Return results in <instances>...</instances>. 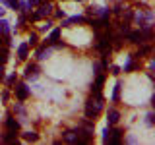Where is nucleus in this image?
<instances>
[{"mask_svg":"<svg viewBox=\"0 0 155 145\" xmlns=\"http://www.w3.org/2000/svg\"><path fill=\"white\" fill-rule=\"evenodd\" d=\"M101 110H103V99H101V93H99V95H93L89 101H87V105H85V116L89 120H93Z\"/></svg>","mask_w":155,"mask_h":145,"instance_id":"1","label":"nucleus"},{"mask_svg":"<svg viewBox=\"0 0 155 145\" xmlns=\"http://www.w3.org/2000/svg\"><path fill=\"white\" fill-rule=\"evenodd\" d=\"M110 39H113V35H110L109 31L107 33H97V48H99L103 54H107V52L110 50Z\"/></svg>","mask_w":155,"mask_h":145,"instance_id":"2","label":"nucleus"},{"mask_svg":"<svg viewBox=\"0 0 155 145\" xmlns=\"http://www.w3.org/2000/svg\"><path fill=\"white\" fill-rule=\"evenodd\" d=\"M51 12H52V4L51 2H47V4L41 2V4H39V12H35V14L39 16V19H41V18H47Z\"/></svg>","mask_w":155,"mask_h":145,"instance_id":"3","label":"nucleus"},{"mask_svg":"<svg viewBox=\"0 0 155 145\" xmlns=\"http://www.w3.org/2000/svg\"><path fill=\"white\" fill-rule=\"evenodd\" d=\"M16 95H18V99L19 101H23V99H27V95H29V89H27V85H23V83H19L16 87Z\"/></svg>","mask_w":155,"mask_h":145,"instance_id":"4","label":"nucleus"},{"mask_svg":"<svg viewBox=\"0 0 155 145\" xmlns=\"http://www.w3.org/2000/svg\"><path fill=\"white\" fill-rule=\"evenodd\" d=\"M120 137H122V132L120 130H110V137L107 143H113V145H118L120 143Z\"/></svg>","mask_w":155,"mask_h":145,"instance_id":"5","label":"nucleus"},{"mask_svg":"<svg viewBox=\"0 0 155 145\" xmlns=\"http://www.w3.org/2000/svg\"><path fill=\"white\" fill-rule=\"evenodd\" d=\"M0 141H4V143H18V139H16V132L8 130V134H6V135H0Z\"/></svg>","mask_w":155,"mask_h":145,"instance_id":"6","label":"nucleus"},{"mask_svg":"<svg viewBox=\"0 0 155 145\" xmlns=\"http://www.w3.org/2000/svg\"><path fill=\"white\" fill-rule=\"evenodd\" d=\"M103 83H105V77H103V76H97V81H95V85L91 87L93 95H99V93H101V87H103Z\"/></svg>","mask_w":155,"mask_h":145,"instance_id":"7","label":"nucleus"},{"mask_svg":"<svg viewBox=\"0 0 155 145\" xmlns=\"http://www.w3.org/2000/svg\"><path fill=\"white\" fill-rule=\"evenodd\" d=\"M62 139H64L66 143H78V132H64Z\"/></svg>","mask_w":155,"mask_h":145,"instance_id":"8","label":"nucleus"},{"mask_svg":"<svg viewBox=\"0 0 155 145\" xmlns=\"http://www.w3.org/2000/svg\"><path fill=\"white\" fill-rule=\"evenodd\" d=\"M118 118H120V114H118V110H114V108H110L109 110V126H113V124H116L118 122Z\"/></svg>","mask_w":155,"mask_h":145,"instance_id":"9","label":"nucleus"},{"mask_svg":"<svg viewBox=\"0 0 155 145\" xmlns=\"http://www.w3.org/2000/svg\"><path fill=\"white\" fill-rule=\"evenodd\" d=\"M6 128L12 130V132H18V130H19V122L16 118H6Z\"/></svg>","mask_w":155,"mask_h":145,"instance_id":"10","label":"nucleus"},{"mask_svg":"<svg viewBox=\"0 0 155 145\" xmlns=\"http://www.w3.org/2000/svg\"><path fill=\"white\" fill-rule=\"evenodd\" d=\"M80 21H85V18L84 16H72L70 19L62 21V25H64V27H70V23H80Z\"/></svg>","mask_w":155,"mask_h":145,"instance_id":"11","label":"nucleus"},{"mask_svg":"<svg viewBox=\"0 0 155 145\" xmlns=\"http://www.w3.org/2000/svg\"><path fill=\"white\" fill-rule=\"evenodd\" d=\"M128 41H130V43H142V31H132V33H128Z\"/></svg>","mask_w":155,"mask_h":145,"instance_id":"12","label":"nucleus"},{"mask_svg":"<svg viewBox=\"0 0 155 145\" xmlns=\"http://www.w3.org/2000/svg\"><path fill=\"white\" fill-rule=\"evenodd\" d=\"M51 52H52V48H39V50H37V58H39V60H45V58L51 56Z\"/></svg>","mask_w":155,"mask_h":145,"instance_id":"13","label":"nucleus"},{"mask_svg":"<svg viewBox=\"0 0 155 145\" xmlns=\"http://www.w3.org/2000/svg\"><path fill=\"white\" fill-rule=\"evenodd\" d=\"M10 33V23L6 19H0V35H8Z\"/></svg>","mask_w":155,"mask_h":145,"instance_id":"14","label":"nucleus"},{"mask_svg":"<svg viewBox=\"0 0 155 145\" xmlns=\"http://www.w3.org/2000/svg\"><path fill=\"white\" fill-rule=\"evenodd\" d=\"M37 76V66H33V64H29L25 68V77H35Z\"/></svg>","mask_w":155,"mask_h":145,"instance_id":"15","label":"nucleus"},{"mask_svg":"<svg viewBox=\"0 0 155 145\" xmlns=\"http://www.w3.org/2000/svg\"><path fill=\"white\" fill-rule=\"evenodd\" d=\"M18 54H19V58H21V60H25L27 58V45H21L18 48Z\"/></svg>","mask_w":155,"mask_h":145,"instance_id":"16","label":"nucleus"},{"mask_svg":"<svg viewBox=\"0 0 155 145\" xmlns=\"http://www.w3.org/2000/svg\"><path fill=\"white\" fill-rule=\"evenodd\" d=\"M23 137H25L27 141H37V139H39V135H37L35 132H25V134H23Z\"/></svg>","mask_w":155,"mask_h":145,"instance_id":"17","label":"nucleus"},{"mask_svg":"<svg viewBox=\"0 0 155 145\" xmlns=\"http://www.w3.org/2000/svg\"><path fill=\"white\" fill-rule=\"evenodd\" d=\"M58 39H60V31H58V29H54V31L51 33V39H48V43H56Z\"/></svg>","mask_w":155,"mask_h":145,"instance_id":"18","label":"nucleus"},{"mask_svg":"<svg viewBox=\"0 0 155 145\" xmlns=\"http://www.w3.org/2000/svg\"><path fill=\"white\" fill-rule=\"evenodd\" d=\"M6 60H8V50L2 47V48H0V64H4Z\"/></svg>","mask_w":155,"mask_h":145,"instance_id":"19","label":"nucleus"},{"mask_svg":"<svg viewBox=\"0 0 155 145\" xmlns=\"http://www.w3.org/2000/svg\"><path fill=\"white\" fill-rule=\"evenodd\" d=\"M120 87H122V85H120V83H116V85H114V93H113V101H118V95H120Z\"/></svg>","mask_w":155,"mask_h":145,"instance_id":"20","label":"nucleus"},{"mask_svg":"<svg viewBox=\"0 0 155 145\" xmlns=\"http://www.w3.org/2000/svg\"><path fill=\"white\" fill-rule=\"evenodd\" d=\"M109 137H110V128H105L103 130V141L107 143V141H109Z\"/></svg>","mask_w":155,"mask_h":145,"instance_id":"21","label":"nucleus"},{"mask_svg":"<svg viewBox=\"0 0 155 145\" xmlns=\"http://www.w3.org/2000/svg\"><path fill=\"white\" fill-rule=\"evenodd\" d=\"M27 45H37V35H35V33H31V35H29V41H27Z\"/></svg>","mask_w":155,"mask_h":145,"instance_id":"22","label":"nucleus"},{"mask_svg":"<svg viewBox=\"0 0 155 145\" xmlns=\"http://www.w3.org/2000/svg\"><path fill=\"white\" fill-rule=\"evenodd\" d=\"M130 70H134V64H132V56H130L128 64H126V68H124V72H130Z\"/></svg>","mask_w":155,"mask_h":145,"instance_id":"23","label":"nucleus"},{"mask_svg":"<svg viewBox=\"0 0 155 145\" xmlns=\"http://www.w3.org/2000/svg\"><path fill=\"white\" fill-rule=\"evenodd\" d=\"M97 14H99V16H103V18H107V8H97Z\"/></svg>","mask_w":155,"mask_h":145,"instance_id":"24","label":"nucleus"},{"mask_svg":"<svg viewBox=\"0 0 155 145\" xmlns=\"http://www.w3.org/2000/svg\"><path fill=\"white\" fill-rule=\"evenodd\" d=\"M6 83H8V85H14V83H16V74H14V76H10L8 79H6Z\"/></svg>","mask_w":155,"mask_h":145,"instance_id":"25","label":"nucleus"},{"mask_svg":"<svg viewBox=\"0 0 155 145\" xmlns=\"http://www.w3.org/2000/svg\"><path fill=\"white\" fill-rule=\"evenodd\" d=\"M8 2H10V6H12V8H19V0H8Z\"/></svg>","mask_w":155,"mask_h":145,"instance_id":"26","label":"nucleus"},{"mask_svg":"<svg viewBox=\"0 0 155 145\" xmlns=\"http://www.w3.org/2000/svg\"><path fill=\"white\" fill-rule=\"evenodd\" d=\"M14 110H16V112H19V114H23V112H25L21 105H16V106H14Z\"/></svg>","mask_w":155,"mask_h":145,"instance_id":"27","label":"nucleus"},{"mask_svg":"<svg viewBox=\"0 0 155 145\" xmlns=\"http://www.w3.org/2000/svg\"><path fill=\"white\" fill-rule=\"evenodd\" d=\"M147 52H149V47H142V48H140V54H147Z\"/></svg>","mask_w":155,"mask_h":145,"instance_id":"28","label":"nucleus"},{"mask_svg":"<svg viewBox=\"0 0 155 145\" xmlns=\"http://www.w3.org/2000/svg\"><path fill=\"white\" fill-rule=\"evenodd\" d=\"M35 4H41V0H29L27 6H35Z\"/></svg>","mask_w":155,"mask_h":145,"instance_id":"29","label":"nucleus"},{"mask_svg":"<svg viewBox=\"0 0 155 145\" xmlns=\"http://www.w3.org/2000/svg\"><path fill=\"white\" fill-rule=\"evenodd\" d=\"M110 72H113V74L116 76V74H118V72H120V70H118V66H113V68H110Z\"/></svg>","mask_w":155,"mask_h":145,"instance_id":"30","label":"nucleus"},{"mask_svg":"<svg viewBox=\"0 0 155 145\" xmlns=\"http://www.w3.org/2000/svg\"><path fill=\"white\" fill-rule=\"evenodd\" d=\"M147 124H153V112L147 114Z\"/></svg>","mask_w":155,"mask_h":145,"instance_id":"31","label":"nucleus"},{"mask_svg":"<svg viewBox=\"0 0 155 145\" xmlns=\"http://www.w3.org/2000/svg\"><path fill=\"white\" fill-rule=\"evenodd\" d=\"M8 97H10L8 91H4V93H2V101H8Z\"/></svg>","mask_w":155,"mask_h":145,"instance_id":"32","label":"nucleus"},{"mask_svg":"<svg viewBox=\"0 0 155 145\" xmlns=\"http://www.w3.org/2000/svg\"><path fill=\"white\" fill-rule=\"evenodd\" d=\"M2 16H4V10H2V8H0V18H2Z\"/></svg>","mask_w":155,"mask_h":145,"instance_id":"33","label":"nucleus"},{"mask_svg":"<svg viewBox=\"0 0 155 145\" xmlns=\"http://www.w3.org/2000/svg\"><path fill=\"white\" fill-rule=\"evenodd\" d=\"M41 2H45V0H41ZM47 2H48V0H47Z\"/></svg>","mask_w":155,"mask_h":145,"instance_id":"34","label":"nucleus"}]
</instances>
